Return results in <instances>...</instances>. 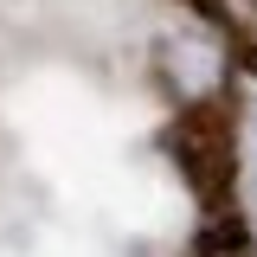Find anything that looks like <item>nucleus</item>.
Listing matches in <instances>:
<instances>
[{"label":"nucleus","mask_w":257,"mask_h":257,"mask_svg":"<svg viewBox=\"0 0 257 257\" xmlns=\"http://www.w3.org/2000/svg\"><path fill=\"white\" fill-rule=\"evenodd\" d=\"M167 155L180 161V174L206 206H219L238 180V128L225 116V103H187L180 122L167 128Z\"/></svg>","instance_id":"obj_1"},{"label":"nucleus","mask_w":257,"mask_h":257,"mask_svg":"<svg viewBox=\"0 0 257 257\" xmlns=\"http://www.w3.org/2000/svg\"><path fill=\"white\" fill-rule=\"evenodd\" d=\"M199 257H251V238H244V225L231 219H212V231L199 238Z\"/></svg>","instance_id":"obj_2"}]
</instances>
